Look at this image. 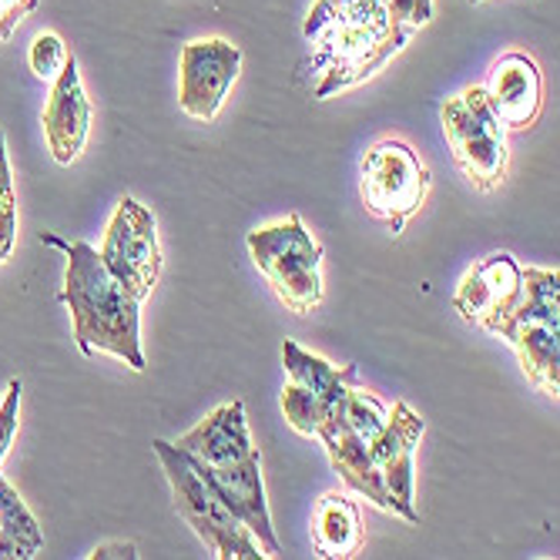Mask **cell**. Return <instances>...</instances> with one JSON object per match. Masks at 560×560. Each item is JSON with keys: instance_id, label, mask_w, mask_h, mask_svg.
Returning a JSON list of instances; mask_svg holds the SVG:
<instances>
[{"instance_id": "1", "label": "cell", "mask_w": 560, "mask_h": 560, "mask_svg": "<svg viewBox=\"0 0 560 560\" xmlns=\"http://www.w3.org/2000/svg\"><path fill=\"white\" fill-rule=\"evenodd\" d=\"M47 245L68 256L61 302L71 310L74 339L84 355L108 352L135 373H144L141 352V299H135L101 262L97 248L88 242H65L58 235H44Z\"/></svg>"}, {"instance_id": "15", "label": "cell", "mask_w": 560, "mask_h": 560, "mask_svg": "<svg viewBox=\"0 0 560 560\" xmlns=\"http://www.w3.org/2000/svg\"><path fill=\"white\" fill-rule=\"evenodd\" d=\"M497 336L503 342H511V349L521 360V370L530 376V383L557 399V393H560V326L506 323Z\"/></svg>"}, {"instance_id": "28", "label": "cell", "mask_w": 560, "mask_h": 560, "mask_svg": "<svg viewBox=\"0 0 560 560\" xmlns=\"http://www.w3.org/2000/svg\"><path fill=\"white\" fill-rule=\"evenodd\" d=\"M470 4H483V0H470Z\"/></svg>"}, {"instance_id": "16", "label": "cell", "mask_w": 560, "mask_h": 560, "mask_svg": "<svg viewBox=\"0 0 560 560\" xmlns=\"http://www.w3.org/2000/svg\"><path fill=\"white\" fill-rule=\"evenodd\" d=\"M366 530L360 521V506L342 493H323L313 511V547L319 557L349 560L363 550Z\"/></svg>"}, {"instance_id": "2", "label": "cell", "mask_w": 560, "mask_h": 560, "mask_svg": "<svg viewBox=\"0 0 560 560\" xmlns=\"http://www.w3.org/2000/svg\"><path fill=\"white\" fill-rule=\"evenodd\" d=\"M151 446H155L162 470L172 483V500H175L178 517L195 530V537L206 544L212 557H222V560H262L266 557L259 540L229 511L225 500L209 483L206 470H201V464L191 453H185L182 446L168 440H155Z\"/></svg>"}, {"instance_id": "20", "label": "cell", "mask_w": 560, "mask_h": 560, "mask_svg": "<svg viewBox=\"0 0 560 560\" xmlns=\"http://www.w3.org/2000/svg\"><path fill=\"white\" fill-rule=\"evenodd\" d=\"M342 417H346V423L352 427L355 436H363L366 443H373L383 433V427H386L389 406L380 402L363 383H355L342 396Z\"/></svg>"}, {"instance_id": "26", "label": "cell", "mask_w": 560, "mask_h": 560, "mask_svg": "<svg viewBox=\"0 0 560 560\" xmlns=\"http://www.w3.org/2000/svg\"><path fill=\"white\" fill-rule=\"evenodd\" d=\"M31 11H37V0H0V44L11 40V34Z\"/></svg>"}, {"instance_id": "6", "label": "cell", "mask_w": 560, "mask_h": 560, "mask_svg": "<svg viewBox=\"0 0 560 560\" xmlns=\"http://www.w3.org/2000/svg\"><path fill=\"white\" fill-rule=\"evenodd\" d=\"M97 256L135 299L144 302L155 292L165 266L159 222L151 215V209L141 206L138 198L125 195L115 206V215L105 229V238H101Z\"/></svg>"}, {"instance_id": "21", "label": "cell", "mask_w": 560, "mask_h": 560, "mask_svg": "<svg viewBox=\"0 0 560 560\" xmlns=\"http://www.w3.org/2000/svg\"><path fill=\"white\" fill-rule=\"evenodd\" d=\"M332 406H326L319 396H313L310 389H302L299 383H289L282 389V413L289 420V427L302 436H319L326 417Z\"/></svg>"}, {"instance_id": "23", "label": "cell", "mask_w": 560, "mask_h": 560, "mask_svg": "<svg viewBox=\"0 0 560 560\" xmlns=\"http://www.w3.org/2000/svg\"><path fill=\"white\" fill-rule=\"evenodd\" d=\"M68 58H71V55H68V44H65L61 34H55V31L37 34L34 44H31V50H27V65H31V71H34L40 81H55V78L65 71Z\"/></svg>"}, {"instance_id": "10", "label": "cell", "mask_w": 560, "mask_h": 560, "mask_svg": "<svg viewBox=\"0 0 560 560\" xmlns=\"http://www.w3.org/2000/svg\"><path fill=\"white\" fill-rule=\"evenodd\" d=\"M201 470H206L209 483L219 490V497L225 500L229 511L252 530V537L259 540L266 557H279L282 547H279L272 514H269L259 450L248 453L245 460H235V464H225V467H206V464H201Z\"/></svg>"}, {"instance_id": "11", "label": "cell", "mask_w": 560, "mask_h": 560, "mask_svg": "<svg viewBox=\"0 0 560 560\" xmlns=\"http://www.w3.org/2000/svg\"><path fill=\"white\" fill-rule=\"evenodd\" d=\"M40 125H44V138H47V148H50V155H55V162L58 165L78 162V155L88 144V135H91V101L84 94L74 55L68 58L65 71L50 81V97L44 105Z\"/></svg>"}, {"instance_id": "3", "label": "cell", "mask_w": 560, "mask_h": 560, "mask_svg": "<svg viewBox=\"0 0 560 560\" xmlns=\"http://www.w3.org/2000/svg\"><path fill=\"white\" fill-rule=\"evenodd\" d=\"M245 245L285 310L310 316L323 302V248L295 212L276 225L248 232Z\"/></svg>"}, {"instance_id": "24", "label": "cell", "mask_w": 560, "mask_h": 560, "mask_svg": "<svg viewBox=\"0 0 560 560\" xmlns=\"http://www.w3.org/2000/svg\"><path fill=\"white\" fill-rule=\"evenodd\" d=\"M21 417V380L8 383V393H0V460L8 456Z\"/></svg>"}, {"instance_id": "7", "label": "cell", "mask_w": 560, "mask_h": 560, "mask_svg": "<svg viewBox=\"0 0 560 560\" xmlns=\"http://www.w3.org/2000/svg\"><path fill=\"white\" fill-rule=\"evenodd\" d=\"M182 84H178V105L195 121H212L232 84L242 71V50L232 40L209 37L191 40L182 47Z\"/></svg>"}, {"instance_id": "13", "label": "cell", "mask_w": 560, "mask_h": 560, "mask_svg": "<svg viewBox=\"0 0 560 560\" xmlns=\"http://www.w3.org/2000/svg\"><path fill=\"white\" fill-rule=\"evenodd\" d=\"M326 453H329V464L332 470L342 477V483L352 490V493H360L366 497L373 506H380V511L393 514V497L386 493V483H383V474L380 467L373 464V453H370V443L363 436H355L352 427L346 423L342 417V399L329 410L319 436Z\"/></svg>"}, {"instance_id": "5", "label": "cell", "mask_w": 560, "mask_h": 560, "mask_svg": "<svg viewBox=\"0 0 560 560\" xmlns=\"http://www.w3.org/2000/svg\"><path fill=\"white\" fill-rule=\"evenodd\" d=\"M360 191L366 212L383 219L393 235H399L430 195V168L406 141L386 138L363 155Z\"/></svg>"}, {"instance_id": "4", "label": "cell", "mask_w": 560, "mask_h": 560, "mask_svg": "<svg viewBox=\"0 0 560 560\" xmlns=\"http://www.w3.org/2000/svg\"><path fill=\"white\" fill-rule=\"evenodd\" d=\"M440 121L446 144L453 151V162L464 172V178L480 191L500 188L506 168H511V155H506L503 125L493 115L483 88L474 84L446 97L440 105Z\"/></svg>"}, {"instance_id": "25", "label": "cell", "mask_w": 560, "mask_h": 560, "mask_svg": "<svg viewBox=\"0 0 560 560\" xmlns=\"http://www.w3.org/2000/svg\"><path fill=\"white\" fill-rule=\"evenodd\" d=\"M386 11L396 27L417 34L423 24L433 21V0H386Z\"/></svg>"}, {"instance_id": "12", "label": "cell", "mask_w": 560, "mask_h": 560, "mask_svg": "<svg viewBox=\"0 0 560 560\" xmlns=\"http://www.w3.org/2000/svg\"><path fill=\"white\" fill-rule=\"evenodd\" d=\"M493 115L500 118L503 128L524 131L540 118L544 108V74L530 55L511 50L500 61H493L487 81L480 84Z\"/></svg>"}, {"instance_id": "19", "label": "cell", "mask_w": 560, "mask_h": 560, "mask_svg": "<svg viewBox=\"0 0 560 560\" xmlns=\"http://www.w3.org/2000/svg\"><path fill=\"white\" fill-rule=\"evenodd\" d=\"M521 279H524V289H521V299H517L514 313H511V319H506V323L560 326V276H557V269H537V266H527L524 269L521 266Z\"/></svg>"}, {"instance_id": "18", "label": "cell", "mask_w": 560, "mask_h": 560, "mask_svg": "<svg viewBox=\"0 0 560 560\" xmlns=\"http://www.w3.org/2000/svg\"><path fill=\"white\" fill-rule=\"evenodd\" d=\"M44 553V530L18 490L0 477V560H34Z\"/></svg>"}, {"instance_id": "27", "label": "cell", "mask_w": 560, "mask_h": 560, "mask_svg": "<svg viewBox=\"0 0 560 560\" xmlns=\"http://www.w3.org/2000/svg\"><path fill=\"white\" fill-rule=\"evenodd\" d=\"M91 560H108V557H125V560H135L138 557V547L135 544H101L88 553Z\"/></svg>"}, {"instance_id": "8", "label": "cell", "mask_w": 560, "mask_h": 560, "mask_svg": "<svg viewBox=\"0 0 560 560\" xmlns=\"http://www.w3.org/2000/svg\"><path fill=\"white\" fill-rule=\"evenodd\" d=\"M423 417L413 413L410 406L402 399H396L389 406V417H386V427L383 433L370 443V453H373V464L380 467L383 474V483H386V493L393 497V514L402 517L406 524H420V514H417V446L423 440Z\"/></svg>"}, {"instance_id": "9", "label": "cell", "mask_w": 560, "mask_h": 560, "mask_svg": "<svg viewBox=\"0 0 560 560\" xmlns=\"http://www.w3.org/2000/svg\"><path fill=\"white\" fill-rule=\"evenodd\" d=\"M521 289H524V279H521L517 259L506 256V252H497V256H487L464 276L460 289L453 295V310L467 323L487 332H497L511 319L514 305L521 299Z\"/></svg>"}, {"instance_id": "17", "label": "cell", "mask_w": 560, "mask_h": 560, "mask_svg": "<svg viewBox=\"0 0 560 560\" xmlns=\"http://www.w3.org/2000/svg\"><path fill=\"white\" fill-rule=\"evenodd\" d=\"M282 366L289 373V383H299L302 389H310L326 406H336L349 386L360 383V370H355V363L332 366L329 360H323V355H316L310 349H302L292 339L282 342Z\"/></svg>"}, {"instance_id": "14", "label": "cell", "mask_w": 560, "mask_h": 560, "mask_svg": "<svg viewBox=\"0 0 560 560\" xmlns=\"http://www.w3.org/2000/svg\"><path fill=\"white\" fill-rule=\"evenodd\" d=\"M185 453H191L198 464L206 467H225L235 460H245L248 453H256L259 446L252 443L248 433V420H245V406L238 399L219 406L212 410L198 427H191L185 436H178V443Z\"/></svg>"}, {"instance_id": "22", "label": "cell", "mask_w": 560, "mask_h": 560, "mask_svg": "<svg viewBox=\"0 0 560 560\" xmlns=\"http://www.w3.org/2000/svg\"><path fill=\"white\" fill-rule=\"evenodd\" d=\"M14 245H18V191L8 159V138L4 128H0V266L14 256Z\"/></svg>"}]
</instances>
